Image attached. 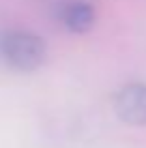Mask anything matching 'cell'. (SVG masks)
I'll return each mask as SVG.
<instances>
[{
	"label": "cell",
	"mask_w": 146,
	"mask_h": 148,
	"mask_svg": "<svg viewBox=\"0 0 146 148\" xmlns=\"http://www.w3.org/2000/svg\"><path fill=\"white\" fill-rule=\"evenodd\" d=\"M0 52L4 60L13 69L32 71L45 62V43L43 39L34 37L30 32H11L2 39Z\"/></svg>",
	"instance_id": "cell-1"
},
{
	"label": "cell",
	"mask_w": 146,
	"mask_h": 148,
	"mask_svg": "<svg viewBox=\"0 0 146 148\" xmlns=\"http://www.w3.org/2000/svg\"><path fill=\"white\" fill-rule=\"evenodd\" d=\"M62 22L64 26L73 32H86V30L95 24V11L88 2L84 0H75L69 2L62 9Z\"/></svg>",
	"instance_id": "cell-3"
},
{
	"label": "cell",
	"mask_w": 146,
	"mask_h": 148,
	"mask_svg": "<svg viewBox=\"0 0 146 148\" xmlns=\"http://www.w3.org/2000/svg\"><path fill=\"white\" fill-rule=\"evenodd\" d=\"M116 114L129 125L146 122V86L131 84L116 97Z\"/></svg>",
	"instance_id": "cell-2"
}]
</instances>
